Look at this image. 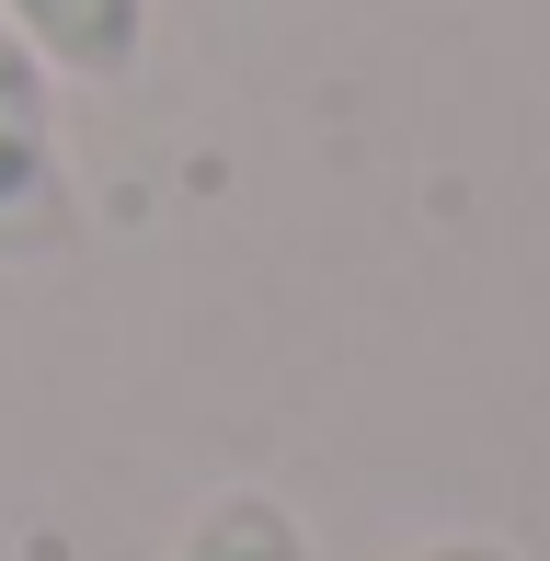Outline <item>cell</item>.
Instances as JSON below:
<instances>
[{
	"label": "cell",
	"instance_id": "obj_1",
	"mask_svg": "<svg viewBox=\"0 0 550 561\" xmlns=\"http://www.w3.org/2000/svg\"><path fill=\"white\" fill-rule=\"evenodd\" d=\"M81 229L69 195V149H58V69L0 23V264H46Z\"/></svg>",
	"mask_w": 550,
	"mask_h": 561
},
{
	"label": "cell",
	"instance_id": "obj_2",
	"mask_svg": "<svg viewBox=\"0 0 550 561\" xmlns=\"http://www.w3.org/2000/svg\"><path fill=\"white\" fill-rule=\"evenodd\" d=\"M0 23H12L58 81H127L138 35H149V0H0Z\"/></svg>",
	"mask_w": 550,
	"mask_h": 561
},
{
	"label": "cell",
	"instance_id": "obj_3",
	"mask_svg": "<svg viewBox=\"0 0 550 561\" xmlns=\"http://www.w3.org/2000/svg\"><path fill=\"white\" fill-rule=\"evenodd\" d=\"M172 561H310V527H298L275 493H218L207 516L172 539Z\"/></svg>",
	"mask_w": 550,
	"mask_h": 561
},
{
	"label": "cell",
	"instance_id": "obj_4",
	"mask_svg": "<svg viewBox=\"0 0 550 561\" xmlns=\"http://www.w3.org/2000/svg\"><path fill=\"white\" fill-rule=\"evenodd\" d=\"M402 561H516L505 539H424V550H402Z\"/></svg>",
	"mask_w": 550,
	"mask_h": 561
}]
</instances>
